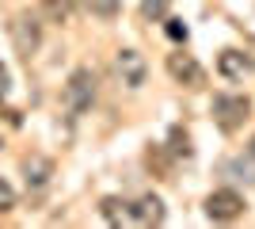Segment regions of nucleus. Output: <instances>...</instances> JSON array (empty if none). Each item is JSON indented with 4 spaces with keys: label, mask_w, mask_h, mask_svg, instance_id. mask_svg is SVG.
<instances>
[{
    "label": "nucleus",
    "mask_w": 255,
    "mask_h": 229,
    "mask_svg": "<svg viewBox=\"0 0 255 229\" xmlns=\"http://www.w3.org/2000/svg\"><path fill=\"white\" fill-rule=\"evenodd\" d=\"M61 99H65V111L73 119H80L84 111H92V103H96V73L84 69V65L73 69L69 80H65V88H61Z\"/></svg>",
    "instance_id": "nucleus-1"
},
{
    "label": "nucleus",
    "mask_w": 255,
    "mask_h": 229,
    "mask_svg": "<svg viewBox=\"0 0 255 229\" xmlns=\"http://www.w3.org/2000/svg\"><path fill=\"white\" fill-rule=\"evenodd\" d=\"M213 122H217V130L221 134H236L244 130V122L252 119V103L248 96H213Z\"/></svg>",
    "instance_id": "nucleus-2"
},
{
    "label": "nucleus",
    "mask_w": 255,
    "mask_h": 229,
    "mask_svg": "<svg viewBox=\"0 0 255 229\" xmlns=\"http://www.w3.org/2000/svg\"><path fill=\"white\" fill-rule=\"evenodd\" d=\"M115 76H118V84H126L129 92H137V88L149 80V61H145V54L133 50V46L118 50L115 54Z\"/></svg>",
    "instance_id": "nucleus-3"
},
{
    "label": "nucleus",
    "mask_w": 255,
    "mask_h": 229,
    "mask_svg": "<svg viewBox=\"0 0 255 229\" xmlns=\"http://www.w3.org/2000/svg\"><path fill=\"white\" fill-rule=\"evenodd\" d=\"M11 42H15V54L31 61L38 54V46H42V23H38V15H31V11L15 15L11 19Z\"/></svg>",
    "instance_id": "nucleus-4"
},
{
    "label": "nucleus",
    "mask_w": 255,
    "mask_h": 229,
    "mask_svg": "<svg viewBox=\"0 0 255 229\" xmlns=\"http://www.w3.org/2000/svg\"><path fill=\"white\" fill-rule=\"evenodd\" d=\"M244 214V195L236 187H217L206 195V218L210 222H236Z\"/></svg>",
    "instance_id": "nucleus-5"
},
{
    "label": "nucleus",
    "mask_w": 255,
    "mask_h": 229,
    "mask_svg": "<svg viewBox=\"0 0 255 229\" xmlns=\"http://www.w3.org/2000/svg\"><path fill=\"white\" fill-rule=\"evenodd\" d=\"M168 73L175 84L183 88H202L206 84V69L194 61V54H187V50H175V54H168Z\"/></svg>",
    "instance_id": "nucleus-6"
},
{
    "label": "nucleus",
    "mask_w": 255,
    "mask_h": 229,
    "mask_svg": "<svg viewBox=\"0 0 255 229\" xmlns=\"http://www.w3.org/2000/svg\"><path fill=\"white\" fill-rule=\"evenodd\" d=\"M217 73L225 80H233V84H244L248 73H252V54H244V50H221L217 54Z\"/></svg>",
    "instance_id": "nucleus-7"
},
{
    "label": "nucleus",
    "mask_w": 255,
    "mask_h": 229,
    "mask_svg": "<svg viewBox=\"0 0 255 229\" xmlns=\"http://www.w3.org/2000/svg\"><path fill=\"white\" fill-rule=\"evenodd\" d=\"M50 176H53V161H50V157L31 153V157L23 161V180H27V187H31V191H42V187L50 184Z\"/></svg>",
    "instance_id": "nucleus-8"
},
{
    "label": "nucleus",
    "mask_w": 255,
    "mask_h": 229,
    "mask_svg": "<svg viewBox=\"0 0 255 229\" xmlns=\"http://www.w3.org/2000/svg\"><path fill=\"white\" fill-rule=\"evenodd\" d=\"M168 218V210H164V199L160 195H141L137 203H133V222L137 226H160V222Z\"/></svg>",
    "instance_id": "nucleus-9"
},
{
    "label": "nucleus",
    "mask_w": 255,
    "mask_h": 229,
    "mask_svg": "<svg viewBox=\"0 0 255 229\" xmlns=\"http://www.w3.org/2000/svg\"><path fill=\"white\" fill-rule=\"evenodd\" d=\"M99 214L107 218V226H133V203H126V199H118V195H107L103 203H99Z\"/></svg>",
    "instance_id": "nucleus-10"
},
{
    "label": "nucleus",
    "mask_w": 255,
    "mask_h": 229,
    "mask_svg": "<svg viewBox=\"0 0 255 229\" xmlns=\"http://www.w3.org/2000/svg\"><path fill=\"white\" fill-rule=\"evenodd\" d=\"M84 8L96 15V19H115L118 8H122V0H84Z\"/></svg>",
    "instance_id": "nucleus-11"
},
{
    "label": "nucleus",
    "mask_w": 255,
    "mask_h": 229,
    "mask_svg": "<svg viewBox=\"0 0 255 229\" xmlns=\"http://www.w3.org/2000/svg\"><path fill=\"white\" fill-rule=\"evenodd\" d=\"M221 172H233V180H244V184H255V168L244 161H225Z\"/></svg>",
    "instance_id": "nucleus-12"
},
{
    "label": "nucleus",
    "mask_w": 255,
    "mask_h": 229,
    "mask_svg": "<svg viewBox=\"0 0 255 229\" xmlns=\"http://www.w3.org/2000/svg\"><path fill=\"white\" fill-rule=\"evenodd\" d=\"M141 15H145V19H164V15H168V0H141Z\"/></svg>",
    "instance_id": "nucleus-13"
},
{
    "label": "nucleus",
    "mask_w": 255,
    "mask_h": 229,
    "mask_svg": "<svg viewBox=\"0 0 255 229\" xmlns=\"http://www.w3.org/2000/svg\"><path fill=\"white\" fill-rule=\"evenodd\" d=\"M171 153H175V157H191V142H187V134L179 130V126H175V130H171Z\"/></svg>",
    "instance_id": "nucleus-14"
},
{
    "label": "nucleus",
    "mask_w": 255,
    "mask_h": 229,
    "mask_svg": "<svg viewBox=\"0 0 255 229\" xmlns=\"http://www.w3.org/2000/svg\"><path fill=\"white\" fill-rule=\"evenodd\" d=\"M15 207V187L8 180H0V210H11Z\"/></svg>",
    "instance_id": "nucleus-15"
},
{
    "label": "nucleus",
    "mask_w": 255,
    "mask_h": 229,
    "mask_svg": "<svg viewBox=\"0 0 255 229\" xmlns=\"http://www.w3.org/2000/svg\"><path fill=\"white\" fill-rule=\"evenodd\" d=\"M164 23H168V34L175 38V42H187V27H183L179 19H168V15H164Z\"/></svg>",
    "instance_id": "nucleus-16"
},
{
    "label": "nucleus",
    "mask_w": 255,
    "mask_h": 229,
    "mask_svg": "<svg viewBox=\"0 0 255 229\" xmlns=\"http://www.w3.org/2000/svg\"><path fill=\"white\" fill-rule=\"evenodd\" d=\"M8 92H11V76H8V65L0 61V99H8Z\"/></svg>",
    "instance_id": "nucleus-17"
},
{
    "label": "nucleus",
    "mask_w": 255,
    "mask_h": 229,
    "mask_svg": "<svg viewBox=\"0 0 255 229\" xmlns=\"http://www.w3.org/2000/svg\"><path fill=\"white\" fill-rule=\"evenodd\" d=\"M252 153H255V142H252Z\"/></svg>",
    "instance_id": "nucleus-18"
}]
</instances>
